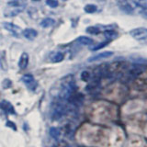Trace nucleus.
<instances>
[{
	"instance_id": "4",
	"label": "nucleus",
	"mask_w": 147,
	"mask_h": 147,
	"mask_svg": "<svg viewBox=\"0 0 147 147\" xmlns=\"http://www.w3.org/2000/svg\"><path fill=\"white\" fill-rule=\"evenodd\" d=\"M130 34L136 40H145L147 38V30L145 28H136L130 31Z\"/></svg>"
},
{
	"instance_id": "7",
	"label": "nucleus",
	"mask_w": 147,
	"mask_h": 147,
	"mask_svg": "<svg viewBox=\"0 0 147 147\" xmlns=\"http://www.w3.org/2000/svg\"><path fill=\"white\" fill-rule=\"evenodd\" d=\"M113 54L112 52H104V53H98V55H95V56H92L90 57L87 61L88 62H96V61H99V60H102V59H106V58H109L110 57L111 55Z\"/></svg>"
},
{
	"instance_id": "22",
	"label": "nucleus",
	"mask_w": 147,
	"mask_h": 147,
	"mask_svg": "<svg viewBox=\"0 0 147 147\" xmlns=\"http://www.w3.org/2000/svg\"><path fill=\"white\" fill-rule=\"evenodd\" d=\"M46 5H48L50 7L55 8L58 7V1L57 0H46Z\"/></svg>"
},
{
	"instance_id": "2",
	"label": "nucleus",
	"mask_w": 147,
	"mask_h": 147,
	"mask_svg": "<svg viewBox=\"0 0 147 147\" xmlns=\"http://www.w3.org/2000/svg\"><path fill=\"white\" fill-rule=\"evenodd\" d=\"M64 100L57 99L55 102H53L52 109H51V116L53 119H61L66 112V105L63 103Z\"/></svg>"
},
{
	"instance_id": "24",
	"label": "nucleus",
	"mask_w": 147,
	"mask_h": 147,
	"mask_svg": "<svg viewBox=\"0 0 147 147\" xmlns=\"http://www.w3.org/2000/svg\"><path fill=\"white\" fill-rule=\"evenodd\" d=\"M124 11H126V12H131L133 10V8L130 6L129 4H124L123 5V7H121Z\"/></svg>"
},
{
	"instance_id": "10",
	"label": "nucleus",
	"mask_w": 147,
	"mask_h": 147,
	"mask_svg": "<svg viewBox=\"0 0 147 147\" xmlns=\"http://www.w3.org/2000/svg\"><path fill=\"white\" fill-rule=\"evenodd\" d=\"M28 63H29V55L26 53H23L18 61V66L20 69H25L28 66Z\"/></svg>"
},
{
	"instance_id": "8",
	"label": "nucleus",
	"mask_w": 147,
	"mask_h": 147,
	"mask_svg": "<svg viewBox=\"0 0 147 147\" xmlns=\"http://www.w3.org/2000/svg\"><path fill=\"white\" fill-rule=\"evenodd\" d=\"M22 34H23V36H24L26 39L30 40H34L37 37V35H38V32H37L33 29L28 28V29H25L24 30L22 31Z\"/></svg>"
},
{
	"instance_id": "16",
	"label": "nucleus",
	"mask_w": 147,
	"mask_h": 147,
	"mask_svg": "<svg viewBox=\"0 0 147 147\" xmlns=\"http://www.w3.org/2000/svg\"><path fill=\"white\" fill-rule=\"evenodd\" d=\"M86 31L87 32L88 34H92V35H96L99 33L100 30L98 29V27H95V26H89L86 28Z\"/></svg>"
},
{
	"instance_id": "5",
	"label": "nucleus",
	"mask_w": 147,
	"mask_h": 147,
	"mask_svg": "<svg viewBox=\"0 0 147 147\" xmlns=\"http://www.w3.org/2000/svg\"><path fill=\"white\" fill-rule=\"evenodd\" d=\"M83 100H84V95L76 91L74 92L67 99L68 102L73 106H80L83 103Z\"/></svg>"
},
{
	"instance_id": "26",
	"label": "nucleus",
	"mask_w": 147,
	"mask_h": 147,
	"mask_svg": "<svg viewBox=\"0 0 147 147\" xmlns=\"http://www.w3.org/2000/svg\"><path fill=\"white\" fill-rule=\"evenodd\" d=\"M64 1H65V0H64Z\"/></svg>"
},
{
	"instance_id": "15",
	"label": "nucleus",
	"mask_w": 147,
	"mask_h": 147,
	"mask_svg": "<svg viewBox=\"0 0 147 147\" xmlns=\"http://www.w3.org/2000/svg\"><path fill=\"white\" fill-rule=\"evenodd\" d=\"M84 10L86 13L93 14L98 10V7H96V6H95V5H93V4H88V5H86V7H84Z\"/></svg>"
},
{
	"instance_id": "18",
	"label": "nucleus",
	"mask_w": 147,
	"mask_h": 147,
	"mask_svg": "<svg viewBox=\"0 0 147 147\" xmlns=\"http://www.w3.org/2000/svg\"><path fill=\"white\" fill-rule=\"evenodd\" d=\"M109 40H106V41H104V42H100V43H98V45H96V46H94L93 48H92L91 50L92 51H98V50H99V49H102V48H104L105 46H107L108 44H109Z\"/></svg>"
},
{
	"instance_id": "21",
	"label": "nucleus",
	"mask_w": 147,
	"mask_h": 147,
	"mask_svg": "<svg viewBox=\"0 0 147 147\" xmlns=\"http://www.w3.org/2000/svg\"><path fill=\"white\" fill-rule=\"evenodd\" d=\"M81 79L85 82H87L90 79V74L88 71H83L81 73Z\"/></svg>"
},
{
	"instance_id": "1",
	"label": "nucleus",
	"mask_w": 147,
	"mask_h": 147,
	"mask_svg": "<svg viewBox=\"0 0 147 147\" xmlns=\"http://www.w3.org/2000/svg\"><path fill=\"white\" fill-rule=\"evenodd\" d=\"M7 5V8L4 11V15L7 18H11L18 15L26 7L24 0H13V1L8 2Z\"/></svg>"
},
{
	"instance_id": "12",
	"label": "nucleus",
	"mask_w": 147,
	"mask_h": 147,
	"mask_svg": "<svg viewBox=\"0 0 147 147\" xmlns=\"http://www.w3.org/2000/svg\"><path fill=\"white\" fill-rule=\"evenodd\" d=\"M76 41H78L79 43L83 44V45H90L94 42V40H92L91 38H88V37L86 36H80L78 37Z\"/></svg>"
},
{
	"instance_id": "3",
	"label": "nucleus",
	"mask_w": 147,
	"mask_h": 147,
	"mask_svg": "<svg viewBox=\"0 0 147 147\" xmlns=\"http://www.w3.org/2000/svg\"><path fill=\"white\" fill-rule=\"evenodd\" d=\"M22 82L24 83V84L27 86V87L29 88L30 90L31 91H34L36 90L37 86H38V83L36 82V80L34 79L33 76L30 75V74H28V75H24L21 78Z\"/></svg>"
},
{
	"instance_id": "14",
	"label": "nucleus",
	"mask_w": 147,
	"mask_h": 147,
	"mask_svg": "<svg viewBox=\"0 0 147 147\" xmlns=\"http://www.w3.org/2000/svg\"><path fill=\"white\" fill-rule=\"evenodd\" d=\"M103 34H104V36H105V38L107 39L108 40L114 39L115 37H116V36L118 35L116 31H114V30H105Z\"/></svg>"
},
{
	"instance_id": "11",
	"label": "nucleus",
	"mask_w": 147,
	"mask_h": 147,
	"mask_svg": "<svg viewBox=\"0 0 147 147\" xmlns=\"http://www.w3.org/2000/svg\"><path fill=\"white\" fill-rule=\"evenodd\" d=\"M50 135L52 138H53L54 140H59L60 135H61V131L60 129L56 127H51L50 128Z\"/></svg>"
},
{
	"instance_id": "13",
	"label": "nucleus",
	"mask_w": 147,
	"mask_h": 147,
	"mask_svg": "<svg viewBox=\"0 0 147 147\" xmlns=\"http://www.w3.org/2000/svg\"><path fill=\"white\" fill-rule=\"evenodd\" d=\"M55 20L52 18H46L44 20L40 22V26L42 28H49V27H52L53 25H54Z\"/></svg>"
},
{
	"instance_id": "20",
	"label": "nucleus",
	"mask_w": 147,
	"mask_h": 147,
	"mask_svg": "<svg viewBox=\"0 0 147 147\" xmlns=\"http://www.w3.org/2000/svg\"><path fill=\"white\" fill-rule=\"evenodd\" d=\"M0 66L2 67L3 70L6 71L7 68V60H6V57L4 56H0Z\"/></svg>"
},
{
	"instance_id": "6",
	"label": "nucleus",
	"mask_w": 147,
	"mask_h": 147,
	"mask_svg": "<svg viewBox=\"0 0 147 147\" xmlns=\"http://www.w3.org/2000/svg\"><path fill=\"white\" fill-rule=\"evenodd\" d=\"M0 109H3L5 112L7 114H16L15 109H14L13 105L7 100H2L0 102Z\"/></svg>"
},
{
	"instance_id": "19",
	"label": "nucleus",
	"mask_w": 147,
	"mask_h": 147,
	"mask_svg": "<svg viewBox=\"0 0 147 147\" xmlns=\"http://www.w3.org/2000/svg\"><path fill=\"white\" fill-rule=\"evenodd\" d=\"M12 86V82L10 79H8V78H6V79H4L3 82H2V86L3 88L5 89H7V88H10Z\"/></svg>"
},
{
	"instance_id": "23",
	"label": "nucleus",
	"mask_w": 147,
	"mask_h": 147,
	"mask_svg": "<svg viewBox=\"0 0 147 147\" xmlns=\"http://www.w3.org/2000/svg\"><path fill=\"white\" fill-rule=\"evenodd\" d=\"M6 126L8 127V128H10V129H12L13 131H17V130H18V128H17V126H16V124L14 123L13 121H7L6 122Z\"/></svg>"
},
{
	"instance_id": "9",
	"label": "nucleus",
	"mask_w": 147,
	"mask_h": 147,
	"mask_svg": "<svg viewBox=\"0 0 147 147\" xmlns=\"http://www.w3.org/2000/svg\"><path fill=\"white\" fill-rule=\"evenodd\" d=\"M3 26H4V28H5V29H6L7 30L12 32V33H13L14 35H17V36H18V34H20V28H18L17 25L12 24V23L5 22V23H3Z\"/></svg>"
},
{
	"instance_id": "17",
	"label": "nucleus",
	"mask_w": 147,
	"mask_h": 147,
	"mask_svg": "<svg viewBox=\"0 0 147 147\" xmlns=\"http://www.w3.org/2000/svg\"><path fill=\"white\" fill-rule=\"evenodd\" d=\"M63 58H64V56L62 53H56L52 57V62L53 63H60L63 61Z\"/></svg>"
},
{
	"instance_id": "25",
	"label": "nucleus",
	"mask_w": 147,
	"mask_h": 147,
	"mask_svg": "<svg viewBox=\"0 0 147 147\" xmlns=\"http://www.w3.org/2000/svg\"><path fill=\"white\" fill-rule=\"evenodd\" d=\"M33 1H40V0H33Z\"/></svg>"
}]
</instances>
